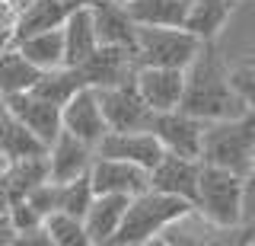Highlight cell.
Masks as SVG:
<instances>
[{
	"label": "cell",
	"mask_w": 255,
	"mask_h": 246,
	"mask_svg": "<svg viewBox=\"0 0 255 246\" xmlns=\"http://www.w3.org/2000/svg\"><path fill=\"white\" fill-rule=\"evenodd\" d=\"M16 48L19 54L35 64L38 70H51V67H61L64 64V35H61V26L58 29H45V32H35V35H26V38H16Z\"/></svg>",
	"instance_id": "7402d4cb"
},
{
	"label": "cell",
	"mask_w": 255,
	"mask_h": 246,
	"mask_svg": "<svg viewBox=\"0 0 255 246\" xmlns=\"http://www.w3.org/2000/svg\"><path fill=\"white\" fill-rule=\"evenodd\" d=\"M90 182L93 192H118V195H137L143 189H150V170L131 163V160H118V157H93L90 163Z\"/></svg>",
	"instance_id": "9c48e42d"
},
{
	"label": "cell",
	"mask_w": 255,
	"mask_h": 246,
	"mask_svg": "<svg viewBox=\"0 0 255 246\" xmlns=\"http://www.w3.org/2000/svg\"><path fill=\"white\" fill-rule=\"evenodd\" d=\"M61 35H64V64H80V61L90 54L96 45V29H93V16L90 6H74L67 13V19L61 22Z\"/></svg>",
	"instance_id": "ac0fdd59"
},
{
	"label": "cell",
	"mask_w": 255,
	"mask_h": 246,
	"mask_svg": "<svg viewBox=\"0 0 255 246\" xmlns=\"http://www.w3.org/2000/svg\"><path fill=\"white\" fill-rule=\"evenodd\" d=\"M96 96H99V109L109 131H150L153 109L140 99L134 77L115 86H102V90H96Z\"/></svg>",
	"instance_id": "8992f818"
},
{
	"label": "cell",
	"mask_w": 255,
	"mask_h": 246,
	"mask_svg": "<svg viewBox=\"0 0 255 246\" xmlns=\"http://www.w3.org/2000/svg\"><path fill=\"white\" fill-rule=\"evenodd\" d=\"M90 16L96 29V42L99 45H125L134 48V32L137 22L131 19L125 0H90Z\"/></svg>",
	"instance_id": "9a60e30c"
},
{
	"label": "cell",
	"mask_w": 255,
	"mask_h": 246,
	"mask_svg": "<svg viewBox=\"0 0 255 246\" xmlns=\"http://www.w3.org/2000/svg\"><path fill=\"white\" fill-rule=\"evenodd\" d=\"M6 218H10V224L16 227V234H19V230H26V227L42 224V214L32 208L26 198H13V202L6 205Z\"/></svg>",
	"instance_id": "4dcf8cb0"
},
{
	"label": "cell",
	"mask_w": 255,
	"mask_h": 246,
	"mask_svg": "<svg viewBox=\"0 0 255 246\" xmlns=\"http://www.w3.org/2000/svg\"><path fill=\"white\" fill-rule=\"evenodd\" d=\"M13 240H16V227L10 224L6 211H0V246H13Z\"/></svg>",
	"instance_id": "e575fe53"
},
{
	"label": "cell",
	"mask_w": 255,
	"mask_h": 246,
	"mask_svg": "<svg viewBox=\"0 0 255 246\" xmlns=\"http://www.w3.org/2000/svg\"><path fill=\"white\" fill-rule=\"evenodd\" d=\"M243 221L246 224L255 221V166L243 176Z\"/></svg>",
	"instance_id": "1f68e13d"
},
{
	"label": "cell",
	"mask_w": 255,
	"mask_h": 246,
	"mask_svg": "<svg viewBox=\"0 0 255 246\" xmlns=\"http://www.w3.org/2000/svg\"><path fill=\"white\" fill-rule=\"evenodd\" d=\"M3 179H6V189H10V202L13 198H26L35 186H42L45 179H51L48 150L45 154H32V157H19V160H6Z\"/></svg>",
	"instance_id": "44dd1931"
},
{
	"label": "cell",
	"mask_w": 255,
	"mask_h": 246,
	"mask_svg": "<svg viewBox=\"0 0 255 246\" xmlns=\"http://www.w3.org/2000/svg\"><path fill=\"white\" fill-rule=\"evenodd\" d=\"M182 83H185V70H182V67H153V64H137V70H134V86H137L140 99L147 102V106L153 109V112L179 109Z\"/></svg>",
	"instance_id": "8fae6325"
},
{
	"label": "cell",
	"mask_w": 255,
	"mask_h": 246,
	"mask_svg": "<svg viewBox=\"0 0 255 246\" xmlns=\"http://www.w3.org/2000/svg\"><path fill=\"white\" fill-rule=\"evenodd\" d=\"M64 3H67L70 10H74V6H83V3H90V0H64Z\"/></svg>",
	"instance_id": "74e56055"
},
{
	"label": "cell",
	"mask_w": 255,
	"mask_h": 246,
	"mask_svg": "<svg viewBox=\"0 0 255 246\" xmlns=\"http://www.w3.org/2000/svg\"><path fill=\"white\" fill-rule=\"evenodd\" d=\"M150 131L156 134V141L163 144V150L179 157H195L201 154V131L204 122L195 115H185L182 109H166V112H153Z\"/></svg>",
	"instance_id": "ba28073f"
},
{
	"label": "cell",
	"mask_w": 255,
	"mask_h": 246,
	"mask_svg": "<svg viewBox=\"0 0 255 246\" xmlns=\"http://www.w3.org/2000/svg\"><path fill=\"white\" fill-rule=\"evenodd\" d=\"M3 166H6V157H3V154H0V170H3Z\"/></svg>",
	"instance_id": "f35d334b"
},
{
	"label": "cell",
	"mask_w": 255,
	"mask_h": 246,
	"mask_svg": "<svg viewBox=\"0 0 255 246\" xmlns=\"http://www.w3.org/2000/svg\"><path fill=\"white\" fill-rule=\"evenodd\" d=\"M45 150H48V147L10 112V109L0 115V154H3L6 160H19V157L45 154Z\"/></svg>",
	"instance_id": "cb8c5ba5"
},
{
	"label": "cell",
	"mask_w": 255,
	"mask_h": 246,
	"mask_svg": "<svg viewBox=\"0 0 255 246\" xmlns=\"http://www.w3.org/2000/svg\"><path fill=\"white\" fill-rule=\"evenodd\" d=\"M96 154L131 160L143 170H153V163L163 157V144L156 141L153 131H106L96 144Z\"/></svg>",
	"instance_id": "5bb4252c"
},
{
	"label": "cell",
	"mask_w": 255,
	"mask_h": 246,
	"mask_svg": "<svg viewBox=\"0 0 255 246\" xmlns=\"http://www.w3.org/2000/svg\"><path fill=\"white\" fill-rule=\"evenodd\" d=\"M61 128L70 131L80 141H86V144L96 150L99 138L109 131V125H106V118H102L99 96H96L93 86H80L74 96L61 106Z\"/></svg>",
	"instance_id": "30bf717a"
},
{
	"label": "cell",
	"mask_w": 255,
	"mask_h": 246,
	"mask_svg": "<svg viewBox=\"0 0 255 246\" xmlns=\"http://www.w3.org/2000/svg\"><path fill=\"white\" fill-rule=\"evenodd\" d=\"M252 61H255V58H252Z\"/></svg>",
	"instance_id": "60d3db41"
},
{
	"label": "cell",
	"mask_w": 255,
	"mask_h": 246,
	"mask_svg": "<svg viewBox=\"0 0 255 246\" xmlns=\"http://www.w3.org/2000/svg\"><path fill=\"white\" fill-rule=\"evenodd\" d=\"M6 205H10V189H6L3 170H0V211H6Z\"/></svg>",
	"instance_id": "d590c367"
},
{
	"label": "cell",
	"mask_w": 255,
	"mask_h": 246,
	"mask_svg": "<svg viewBox=\"0 0 255 246\" xmlns=\"http://www.w3.org/2000/svg\"><path fill=\"white\" fill-rule=\"evenodd\" d=\"M230 13H233V0H188L182 29H188L191 35L207 42V38H217V32L227 26Z\"/></svg>",
	"instance_id": "ffe728a7"
},
{
	"label": "cell",
	"mask_w": 255,
	"mask_h": 246,
	"mask_svg": "<svg viewBox=\"0 0 255 246\" xmlns=\"http://www.w3.org/2000/svg\"><path fill=\"white\" fill-rule=\"evenodd\" d=\"M42 224L48 230L51 246H86V234H83V221L74 218L67 211H48L42 218Z\"/></svg>",
	"instance_id": "4316f807"
},
{
	"label": "cell",
	"mask_w": 255,
	"mask_h": 246,
	"mask_svg": "<svg viewBox=\"0 0 255 246\" xmlns=\"http://www.w3.org/2000/svg\"><path fill=\"white\" fill-rule=\"evenodd\" d=\"M93 182H90V173L83 176H74V179H64L58 182V211H67L74 218H83V211L90 208L93 202Z\"/></svg>",
	"instance_id": "83f0119b"
},
{
	"label": "cell",
	"mask_w": 255,
	"mask_h": 246,
	"mask_svg": "<svg viewBox=\"0 0 255 246\" xmlns=\"http://www.w3.org/2000/svg\"><path fill=\"white\" fill-rule=\"evenodd\" d=\"M26 202H29L38 214H42V218H45L48 211H58V182H54V179H45L42 186H35V189L26 195Z\"/></svg>",
	"instance_id": "f546056e"
},
{
	"label": "cell",
	"mask_w": 255,
	"mask_h": 246,
	"mask_svg": "<svg viewBox=\"0 0 255 246\" xmlns=\"http://www.w3.org/2000/svg\"><path fill=\"white\" fill-rule=\"evenodd\" d=\"M195 211L214 227H239L243 224V176L223 166L201 163L198 170Z\"/></svg>",
	"instance_id": "277c9868"
},
{
	"label": "cell",
	"mask_w": 255,
	"mask_h": 246,
	"mask_svg": "<svg viewBox=\"0 0 255 246\" xmlns=\"http://www.w3.org/2000/svg\"><path fill=\"white\" fill-rule=\"evenodd\" d=\"M80 86H86V83H83V77H80V70H77V67H70V64H61V67L42 70V74H38V80L32 83V90H29V93H35V96H42V99H48V102H54V106H64V102L74 96Z\"/></svg>",
	"instance_id": "d4e9b609"
},
{
	"label": "cell",
	"mask_w": 255,
	"mask_h": 246,
	"mask_svg": "<svg viewBox=\"0 0 255 246\" xmlns=\"http://www.w3.org/2000/svg\"><path fill=\"white\" fill-rule=\"evenodd\" d=\"M13 45V32H3V29H0V51H6Z\"/></svg>",
	"instance_id": "8d00e7d4"
},
{
	"label": "cell",
	"mask_w": 255,
	"mask_h": 246,
	"mask_svg": "<svg viewBox=\"0 0 255 246\" xmlns=\"http://www.w3.org/2000/svg\"><path fill=\"white\" fill-rule=\"evenodd\" d=\"M128 208V195H118V192H99L93 195L90 208L83 211V234H86V243H109L112 234L118 230V221Z\"/></svg>",
	"instance_id": "e0dca14e"
},
{
	"label": "cell",
	"mask_w": 255,
	"mask_h": 246,
	"mask_svg": "<svg viewBox=\"0 0 255 246\" xmlns=\"http://www.w3.org/2000/svg\"><path fill=\"white\" fill-rule=\"evenodd\" d=\"M198 160L246 176L255 166V112L252 109H246L236 118L204 122Z\"/></svg>",
	"instance_id": "3957f363"
},
{
	"label": "cell",
	"mask_w": 255,
	"mask_h": 246,
	"mask_svg": "<svg viewBox=\"0 0 255 246\" xmlns=\"http://www.w3.org/2000/svg\"><path fill=\"white\" fill-rule=\"evenodd\" d=\"M230 80H233L239 99L246 102V109L255 112V61H246V64L233 67L230 70Z\"/></svg>",
	"instance_id": "f1b7e54d"
},
{
	"label": "cell",
	"mask_w": 255,
	"mask_h": 246,
	"mask_svg": "<svg viewBox=\"0 0 255 246\" xmlns=\"http://www.w3.org/2000/svg\"><path fill=\"white\" fill-rule=\"evenodd\" d=\"M13 246H51V240H48V230L45 224H35V227H26L16 234Z\"/></svg>",
	"instance_id": "d6a6232c"
},
{
	"label": "cell",
	"mask_w": 255,
	"mask_h": 246,
	"mask_svg": "<svg viewBox=\"0 0 255 246\" xmlns=\"http://www.w3.org/2000/svg\"><path fill=\"white\" fill-rule=\"evenodd\" d=\"M96 150L86 144V141L74 138L70 131H58V138L48 144V170H51V179L54 182H64V179H74V176H83L90 170Z\"/></svg>",
	"instance_id": "2e32d148"
},
{
	"label": "cell",
	"mask_w": 255,
	"mask_h": 246,
	"mask_svg": "<svg viewBox=\"0 0 255 246\" xmlns=\"http://www.w3.org/2000/svg\"><path fill=\"white\" fill-rule=\"evenodd\" d=\"M128 13L137 26H182L188 0H125Z\"/></svg>",
	"instance_id": "603a6c76"
},
{
	"label": "cell",
	"mask_w": 255,
	"mask_h": 246,
	"mask_svg": "<svg viewBox=\"0 0 255 246\" xmlns=\"http://www.w3.org/2000/svg\"><path fill=\"white\" fill-rule=\"evenodd\" d=\"M22 3H26V0H22Z\"/></svg>",
	"instance_id": "ab89813d"
},
{
	"label": "cell",
	"mask_w": 255,
	"mask_h": 246,
	"mask_svg": "<svg viewBox=\"0 0 255 246\" xmlns=\"http://www.w3.org/2000/svg\"><path fill=\"white\" fill-rule=\"evenodd\" d=\"M195 208L191 202L179 195H166V192H156V189H143V192L128 198V208L118 221V230L112 234L109 243L115 246H137V243H150V240H159L166 227L172 221L185 218V214Z\"/></svg>",
	"instance_id": "7a4b0ae2"
},
{
	"label": "cell",
	"mask_w": 255,
	"mask_h": 246,
	"mask_svg": "<svg viewBox=\"0 0 255 246\" xmlns=\"http://www.w3.org/2000/svg\"><path fill=\"white\" fill-rule=\"evenodd\" d=\"M67 13H70V6L64 0H26L19 10V19L13 26V42L35 35V32H45V29H58L67 19Z\"/></svg>",
	"instance_id": "d6986e66"
},
{
	"label": "cell",
	"mask_w": 255,
	"mask_h": 246,
	"mask_svg": "<svg viewBox=\"0 0 255 246\" xmlns=\"http://www.w3.org/2000/svg\"><path fill=\"white\" fill-rule=\"evenodd\" d=\"M74 67L80 70L86 86L102 90V86H115L122 80H131L134 70H137V58H134V48H125V45H96Z\"/></svg>",
	"instance_id": "52a82bcc"
},
{
	"label": "cell",
	"mask_w": 255,
	"mask_h": 246,
	"mask_svg": "<svg viewBox=\"0 0 255 246\" xmlns=\"http://www.w3.org/2000/svg\"><path fill=\"white\" fill-rule=\"evenodd\" d=\"M198 170H201V160L163 150V157H159L153 163V170H150V189L166 192V195H179V198H185V202L195 205Z\"/></svg>",
	"instance_id": "7c38bea8"
},
{
	"label": "cell",
	"mask_w": 255,
	"mask_h": 246,
	"mask_svg": "<svg viewBox=\"0 0 255 246\" xmlns=\"http://www.w3.org/2000/svg\"><path fill=\"white\" fill-rule=\"evenodd\" d=\"M198 48H201V38L191 35L182 26H137V32H134V58H137V64L185 70Z\"/></svg>",
	"instance_id": "5b68a950"
},
{
	"label": "cell",
	"mask_w": 255,
	"mask_h": 246,
	"mask_svg": "<svg viewBox=\"0 0 255 246\" xmlns=\"http://www.w3.org/2000/svg\"><path fill=\"white\" fill-rule=\"evenodd\" d=\"M3 102L45 147L58 138V131H61V106H54V102L35 96V93H29V90L10 93V96H3Z\"/></svg>",
	"instance_id": "4fadbf2b"
},
{
	"label": "cell",
	"mask_w": 255,
	"mask_h": 246,
	"mask_svg": "<svg viewBox=\"0 0 255 246\" xmlns=\"http://www.w3.org/2000/svg\"><path fill=\"white\" fill-rule=\"evenodd\" d=\"M38 74H42V70L35 64H29L16 45H10L6 51H0V96L32 90V83L38 80Z\"/></svg>",
	"instance_id": "484cf974"
},
{
	"label": "cell",
	"mask_w": 255,
	"mask_h": 246,
	"mask_svg": "<svg viewBox=\"0 0 255 246\" xmlns=\"http://www.w3.org/2000/svg\"><path fill=\"white\" fill-rule=\"evenodd\" d=\"M179 109L201 122H220V118H236L246 112V102L239 99L230 80V67L214 38L201 42V48L188 61Z\"/></svg>",
	"instance_id": "6da1fadb"
},
{
	"label": "cell",
	"mask_w": 255,
	"mask_h": 246,
	"mask_svg": "<svg viewBox=\"0 0 255 246\" xmlns=\"http://www.w3.org/2000/svg\"><path fill=\"white\" fill-rule=\"evenodd\" d=\"M19 10H22V0H0V29L3 32H13Z\"/></svg>",
	"instance_id": "836d02e7"
}]
</instances>
